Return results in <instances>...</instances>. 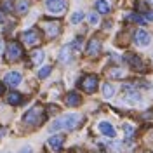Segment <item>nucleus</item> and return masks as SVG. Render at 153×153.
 I'll return each mask as SVG.
<instances>
[{
    "instance_id": "f3484780",
    "label": "nucleus",
    "mask_w": 153,
    "mask_h": 153,
    "mask_svg": "<svg viewBox=\"0 0 153 153\" xmlns=\"http://www.w3.org/2000/svg\"><path fill=\"white\" fill-rule=\"evenodd\" d=\"M70 52H71V45H66L65 49H61V52H59V59H61L63 63H68V61L71 59Z\"/></svg>"
},
{
    "instance_id": "412c9836",
    "label": "nucleus",
    "mask_w": 153,
    "mask_h": 153,
    "mask_svg": "<svg viewBox=\"0 0 153 153\" xmlns=\"http://www.w3.org/2000/svg\"><path fill=\"white\" fill-rule=\"evenodd\" d=\"M103 94H105V97H111L113 96V87L110 84H105L103 85Z\"/></svg>"
},
{
    "instance_id": "aec40b11",
    "label": "nucleus",
    "mask_w": 153,
    "mask_h": 153,
    "mask_svg": "<svg viewBox=\"0 0 153 153\" xmlns=\"http://www.w3.org/2000/svg\"><path fill=\"white\" fill-rule=\"evenodd\" d=\"M31 61H33L35 65H40V63L44 61V52H42V51H35V52H31Z\"/></svg>"
},
{
    "instance_id": "f8f14e48",
    "label": "nucleus",
    "mask_w": 153,
    "mask_h": 153,
    "mask_svg": "<svg viewBox=\"0 0 153 153\" xmlns=\"http://www.w3.org/2000/svg\"><path fill=\"white\" fill-rule=\"evenodd\" d=\"M63 143H65V136H61V134H56V136H51V137H49V146H51L52 150H56V152L61 150Z\"/></svg>"
},
{
    "instance_id": "cd10ccee",
    "label": "nucleus",
    "mask_w": 153,
    "mask_h": 153,
    "mask_svg": "<svg viewBox=\"0 0 153 153\" xmlns=\"http://www.w3.org/2000/svg\"><path fill=\"white\" fill-rule=\"evenodd\" d=\"M2 7H4L5 10H10V9H12V7H10V4H9V2H4V4H2Z\"/></svg>"
},
{
    "instance_id": "2eb2a0df",
    "label": "nucleus",
    "mask_w": 153,
    "mask_h": 153,
    "mask_svg": "<svg viewBox=\"0 0 153 153\" xmlns=\"http://www.w3.org/2000/svg\"><path fill=\"white\" fill-rule=\"evenodd\" d=\"M28 9H30L28 0H18V4H16V12H18V14H26Z\"/></svg>"
},
{
    "instance_id": "4468645a",
    "label": "nucleus",
    "mask_w": 153,
    "mask_h": 153,
    "mask_svg": "<svg viewBox=\"0 0 153 153\" xmlns=\"http://www.w3.org/2000/svg\"><path fill=\"white\" fill-rule=\"evenodd\" d=\"M99 131L108 136V137H115V129L111 127V124H108V122H101L99 124Z\"/></svg>"
},
{
    "instance_id": "f03ea898",
    "label": "nucleus",
    "mask_w": 153,
    "mask_h": 153,
    "mask_svg": "<svg viewBox=\"0 0 153 153\" xmlns=\"http://www.w3.org/2000/svg\"><path fill=\"white\" fill-rule=\"evenodd\" d=\"M23 122L28 124V125H40L44 122V108L42 106H33L30 111L25 113Z\"/></svg>"
},
{
    "instance_id": "2f4dec72",
    "label": "nucleus",
    "mask_w": 153,
    "mask_h": 153,
    "mask_svg": "<svg viewBox=\"0 0 153 153\" xmlns=\"http://www.w3.org/2000/svg\"><path fill=\"white\" fill-rule=\"evenodd\" d=\"M2 21H4V14H2V12H0V23H2Z\"/></svg>"
},
{
    "instance_id": "6ab92c4d",
    "label": "nucleus",
    "mask_w": 153,
    "mask_h": 153,
    "mask_svg": "<svg viewBox=\"0 0 153 153\" xmlns=\"http://www.w3.org/2000/svg\"><path fill=\"white\" fill-rule=\"evenodd\" d=\"M125 97H127L129 103H139V101H141V96L137 94L136 91H129V92L125 94Z\"/></svg>"
},
{
    "instance_id": "39448f33",
    "label": "nucleus",
    "mask_w": 153,
    "mask_h": 153,
    "mask_svg": "<svg viewBox=\"0 0 153 153\" xmlns=\"http://www.w3.org/2000/svg\"><path fill=\"white\" fill-rule=\"evenodd\" d=\"M21 40H23L26 45H30V47H35V45H38V44L42 42L40 33H38L37 30H28V31H25V33L21 35Z\"/></svg>"
},
{
    "instance_id": "6e6552de",
    "label": "nucleus",
    "mask_w": 153,
    "mask_h": 153,
    "mask_svg": "<svg viewBox=\"0 0 153 153\" xmlns=\"http://www.w3.org/2000/svg\"><path fill=\"white\" fill-rule=\"evenodd\" d=\"M127 63L136 70V71H146V66L144 63L141 61V57L136 56V54H127Z\"/></svg>"
},
{
    "instance_id": "473e14b6",
    "label": "nucleus",
    "mask_w": 153,
    "mask_h": 153,
    "mask_svg": "<svg viewBox=\"0 0 153 153\" xmlns=\"http://www.w3.org/2000/svg\"><path fill=\"white\" fill-rule=\"evenodd\" d=\"M150 2H152V4H153V0H150Z\"/></svg>"
},
{
    "instance_id": "bb28decb",
    "label": "nucleus",
    "mask_w": 153,
    "mask_h": 153,
    "mask_svg": "<svg viewBox=\"0 0 153 153\" xmlns=\"http://www.w3.org/2000/svg\"><path fill=\"white\" fill-rule=\"evenodd\" d=\"M144 19L146 21H153V10H146L144 12Z\"/></svg>"
},
{
    "instance_id": "a211bd4d",
    "label": "nucleus",
    "mask_w": 153,
    "mask_h": 153,
    "mask_svg": "<svg viewBox=\"0 0 153 153\" xmlns=\"http://www.w3.org/2000/svg\"><path fill=\"white\" fill-rule=\"evenodd\" d=\"M7 101H9V105L16 106V105H19V103L23 101V96L19 94V92H10L9 97H7Z\"/></svg>"
},
{
    "instance_id": "b1692460",
    "label": "nucleus",
    "mask_w": 153,
    "mask_h": 153,
    "mask_svg": "<svg viewBox=\"0 0 153 153\" xmlns=\"http://www.w3.org/2000/svg\"><path fill=\"white\" fill-rule=\"evenodd\" d=\"M129 19H131V21H136V23H139V25H144V23H146V19L141 18V16H137V14H131Z\"/></svg>"
},
{
    "instance_id": "393cba45",
    "label": "nucleus",
    "mask_w": 153,
    "mask_h": 153,
    "mask_svg": "<svg viewBox=\"0 0 153 153\" xmlns=\"http://www.w3.org/2000/svg\"><path fill=\"white\" fill-rule=\"evenodd\" d=\"M97 21H99L97 14H89V23L91 25H97Z\"/></svg>"
},
{
    "instance_id": "20e7f679",
    "label": "nucleus",
    "mask_w": 153,
    "mask_h": 153,
    "mask_svg": "<svg viewBox=\"0 0 153 153\" xmlns=\"http://www.w3.org/2000/svg\"><path fill=\"white\" fill-rule=\"evenodd\" d=\"M21 56H23V47L19 45L18 42H10L9 45H7V51H5V57H7V61L14 63V61H18Z\"/></svg>"
},
{
    "instance_id": "c756f323",
    "label": "nucleus",
    "mask_w": 153,
    "mask_h": 153,
    "mask_svg": "<svg viewBox=\"0 0 153 153\" xmlns=\"http://www.w3.org/2000/svg\"><path fill=\"white\" fill-rule=\"evenodd\" d=\"M31 152V148H30V146H26V148H23V150H21V153H30Z\"/></svg>"
},
{
    "instance_id": "9b49d317",
    "label": "nucleus",
    "mask_w": 153,
    "mask_h": 153,
    "mask_svg": "<svg viewBox=\"0 0 153 153\" xmlns=\"http://www.w3.org/2000/svg\"><path fill=\"white\" fill-rule=\"evenodd\" d=\"M101 52V42L97 38H92L87 45V56H97Z\"/></svg>"
},
{
    "instance_id": "ddd939ff",
    "label": "nucleus",
    "mask_w": 153,
    "mask_h": 153,
    "mask_svg": "<svg viewBox=\"0 0 153 153\" xmlns=\"http://www.w3.org/2000/svg\"><path fill=\"white\" fill-rule=\"evenodd\" d=\"M80 103H82L80 94H76V92H68V96H66V105L68 106H78Z\"/></svg>"
},
{
    "instance_id": "7ed1b4c3",
    "label": "nucleus",
    "mask_w": 153,
    "mask_h": 153,
    "mask_svg": "<svg viewBox=\"0 0 153 153\" xmlns=\"http://www.w3.org/2000/svg\"><path fill=\"white\" fill-rule=\"evenodd\" d=\"M45 7L51 14H56V16H61L68 7L66 0H45Z\"/></svg>"
},
{
    "instance_id": "f257e3e1",
    "label": "nucleus",
    "mask_w": 153,
    "mask_h": 153,
    "mask_svg": "<svg viewBox=\"0 0 153 153\" xmlns=\"http://www.w3.org/2000/svg\"><path fill=\"white\" fill-rule=\"evenodd\" d=\"M82 122V117L78 113H68V115H63V117H59L57 120L52 122L51 125V131L52 132H56V131H73L75 127H78V124Z\"/></svg>"
},
{
    "instance_id": "1a4fd4ad",
    "label": "nucleus",
    "mask_w": 153,
    "mask_h": 153,
    "mask_svg": "<svg viewBox=\"0 0 153 153\" xmlns=\"http://www.w3.org/2000/svg\"><path fill=\"white\" fill-rule=\"evenodd\" d=\"M150 33L146 31V30H137L136 31V44L139 45V47H146L148 44H150Z\"/></svg>"
},
{
    "instance_id": "a878e982",
    "label": "nucleus",
    "mask_w": 153,
    "mask_h": 153,
    "mask_svg": "<svg viewBox=\"0 0 153 153\" xmlns=\"http://www.w3.org/2000/svg\"><path fill=\"white\" fill-rule=\"evenodd\" d=\"M124 131H125V134H127V137H131L134 134V129L131 127V125H124Z\"/></svg>"
},
{
    "instance_id": "0eeeda50",
    "label": "nucleus",
    "mask_w": 153,
    "mask_h": 153,
    "mask_svg": "<svg viewBox=\"0 0 153 153\" xmlns=\"http://www.w3.org/2000/svg\"><path fill=\"white\" fill-rule=\"evenodd\" d=\"M82 89L85 92H94L97 89V76L96 75H85L82 78Z\"/></svg>"
},
{
    "instance_id": "423d86ee",
    "label": "nucleus",
    "mask_w": 153,
    "mask_h": 153,
    "mask_svg": "<svg viewBox=\"0 0 153 153\" xmlns=\"http://www.w3.org/2000/svg\"><path fill=\"white\" fill-rule=\"evenodd\" d=\"M42 28L45 31V35L49 38H56L59 33H61V25H59V21H44V25H42Z\"/></svg>"
},
{
    "instance_id": "7c9ffc66",
    "label": "nucleus",
    "mask_w": 153,
    "mask_h": 153,
    "mask_svg": "<svg viewBox=\"0 0 153 153\" xmlns=\"http://www.w3.org/2000/svg\"><path fill=\"white\" fill-rule=\"evenodd\" d=\"M4 94V85H2V84H0V96Z\"/></svg>"
},
{
    "instance_id": "9d476101",
    "label": "nucleus",
    "mask_w": 153,
    "mask_h": 153,
    "mask_svg": "<svg viewBox=\"0 0 153 153\" xmlns=\"http://www.w3.org/2000/svg\"><path fill=\"white\" fill-rule=\"evenodd\" d=\"M4 82L10 87L19 85V82H21V73H18V71H9L7 75L4 76Z\"/></svg>"
},
{
    "instance_id": "4be33fe9",
    "label": "nucleus",
    "mask_w": 153,
    "mask_h": 153,
    "mask_svg": "<svg viewBox=\"0 0 153 153\" xmlns=\"http://www.w3.org/2000/svg\"><path fill=\"white\" fill-rule=\"evenodd\" d=\"M82 19H84V12L82 10H76L75 14L71 16V23H80Z\"/></svg>"
},
{
    "instance_id": "dca6fc26",
    "label": "nucleus",
    "mask_w": 153,
    "mask_h": 153,
    "mask_svg": "<svg viewBox=\"0 0 153 153\" xmlns=\"http://www.w3.org/2000/svg\"><path fill=\"white\" fill-rule=\"evenodd\" d=\"M96 9H97V12H101V14H108L110 12V4L106 0H97L96 2Z\"/></svg>"
},
{
    "instance_id": "c85d7f7f",
    "label": "nucleus",
    "mask_w": 153,
    "mask_h": 153,
    "mask_svg": "<svg viewBox=\"0 0 153 153\" xmlns=\"http://www.w3.org/2000/svg\"><path fill=\"white\" fill-rule=\"evenodd\" d=\"M111 76H122V71H111Z\"/></svg>"
},
{
    "instance_id": "5701e85b",
    "label": "nucleus",
    "mask_w": 153,
    "mask_h": 153,
    "mask_svg": "<svg viewBox=\"0 0 153 153\" xmlns=\"http://www.w3.org/2000/svg\"><path fill=\"white\" fill-rule=\"evenodd\" d=\"M49 75H51V66H44L38 71V76H40V78H45V76H49Z\"/></svg>"
}]
</instances>
